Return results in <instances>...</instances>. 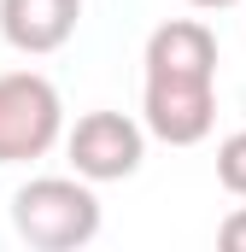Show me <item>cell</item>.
I'll return each mask as SVG.
<instances>
[{"label": "cell", "mask_w": 246, "mask_h": 252, "mask_svg": "<svg viewBox=\"0 0 246 252\" xmlns=\"http://www.w3.org/2000/svg\"><path fill=\"white\" fill-rule=\"evenodd\" d=\"M12 229L35 252H76L100 235V199L82 176H35L12 193Z\"/></svg>", "instance_id": "1"}, {"label": "cell", "mask_w": 246, "mask_h": 252, "mask_svg": "<svg viewBox=\"0 0 246 252\" xmlns=\"http://www.w3.org/2000/svg\"><path fill=\"white\" fill-rule=\"evenodd\" d=\"M64 135V100L41 70H0V164L47 158Z\"/></svg>", "instance_id": "2"}, {"label": "cell", "mask_w": 246, "mask_h": 252, "mask_svg": "<svg viewBox=\"0 0 246 252\" xmlns=\"http://www.w3.org/2000/svg\"><path fill=\"white\" fill-rule=\"evenodd\" d=\"M217 124V76H147L141 129L164 147H199Z\"/></svg>", "instance_id": "3"}, {"label": "cell", "mask_w": 246, "mask_h": 252, "mask_svg": "<svg viewBox=\"0 0 246 252\" xmlns=\"http://www.w3.org/2000/svg\"><path fill=\"white\" fill-rule=\"evenodd\" d=\"M64 153L82 182H129L147 158V129L123 112H88L64 135Z\"/></svg>", "instance_id": "4"}, {"label": "cell", "mask_w": 246, "mask_h": 252, "mask_svg": "<svg viewBox=\"0 0 246 252\" xmlns=\"http://www.w3.org/2000/svg\"><path fill=\"white\" fill-rule=\"evenodd\" d=\"M76 18H82V0H0V35H6V47H18L30 59L59 53L76 35Z\"/></svg>", "instance_id": "5"}, {"label": "cell", "mask_w": 246, "mask_h": 252, "mask_svg": "<svg viewBox=\"0 0 246 252\" xmlns=\"http://www.w3.org/2000/svg\"><path fill=\"white\" fill-rule=\"evenodd\" d=\"M147 76H217V35L199 18H170L147 35Z\"/></svg>", "instance_id": "6"}, {"label": "cell", "mask_w": 246, "mask_h": 252, "mask_svg": "<svg viewBox=\"0 0 246 252\" xmlns=\"http://www.w3.org/2000/svg\"><path fill=\"white\" fill-rule=\"evenodd\" d=\"M217 182L235 193V199H246V129H235L217 147Z\"/></svg>", "instance_id": "7"}, {"label": "cell", "mask_w": 246, "mask_h": 252, "mask_svg": "<svg viewBox=\"0 0 246 252\" xmlns=\"http://www.w3.org/2000/svg\"><path fill=\"white\" fill-rule=\"evenodd\" d=\"M217 241H223L229 252H246V205H241V211H229V217H223V229H217Z\"/></svg>", "instance_id": "8"}, {"label": "cell", "mask_w": 246, "mask_h": 252, "mask_svg": "<svg viewBox=\"0 0 246 252\" xmlns=\"http://www.w3.org/2000/svg\"><path fill=\"white\" fill-rule=\"evenodd\" d=\"M193 12H229V6H241V0H187Z\"/></svg>", "instance_id": "9"}]
</instances>
